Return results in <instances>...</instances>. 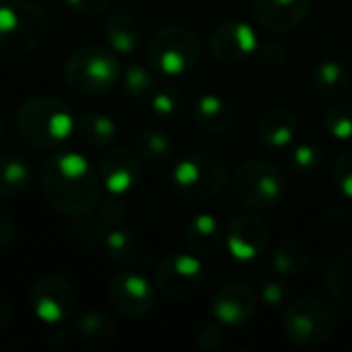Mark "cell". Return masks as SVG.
<instances>
[{
    "label": "cell",
    "mask_w": 352,
    "mask_h": 352,
    "mask_svg": "<svg viewBox=\"0 0 352 352\" xmlns=\"http://www.w3.org/2000/svg\"><path fill=\"white\" fill-rule=\"evenodd\" d=\"M233 194L237 200L254 210H268L276 206L287 190L285 173L270 161H243L233 173Z\"/></svg>",
    "instance_id": "cell-8"
},
{
    "label": "cell",
    "mask_w": 352,
    "mask_h": 352,
    "mask_svg": "<svg viewBox=\"0 0 352 352\" xmlns=\"http://www.w3.org/2000/svg\"><path fill=\"white\" fill-rule=\"evenodd\" d=\"M153 68H146L142 64H132L122 74L124 93L138 105H146L157 91V78L153 74Z\"/></svg>",
    "instance_id": "cell-28"
},
{
    "label": "cell",
    "mask_w": 352,
    "mask_h": 352,
    "mask_svg": "<svg viewBox=\"0 0 352 352\" xmlns=\"http://www.w3.org/2000/svg\"><path fill=\"white\" fill-rule=\"evenodd\" d=\"M148 105L157 120L175 122L184 111V97L175 87H157Z\"/></svg>",
    "instance_id": "cell-30"
},
{
    "label": "cell",
    "mask_w": 352,
    "mask_h": 352,
    "mask_svg": "<svg viewBox=\"0 0 352 352\" xmlns=\"http://www.w3.org/2000/svg\"><path fill=\"white\" fill-rule=\"evenodd\" d=\"M103 250L105 256L118 266H130L140 256V241L134 233L113 227L109 233L103 235Z\"/></svg>",
    "instance_id": "cell-27"
},
{
    "label": "cell",
    "mask_w": 352,
    "mask_h": 352,
    "mask_svg": "<svg viewBox=\"0 0 352 352\" xmlns=\"http://www.w3.org/2000/svg\"><path fill=\"white\" fill-rule=\"evenodd\" d=\"M204 283L206 266L194 252L167 256L155 270V285L169 299H188L196 295Z\"/></svg>",
    "instance_id": "cell-10"
},
{
    "label": "cell",
    "mask_w": 352,
    "mask_h": 352,
    "mask_svg": "<svg viewBox=\"0 0 352 352\" xmlns=\"http://www.w3.org/2000/svg\"><path fill=\"white\" fill-rule=\"evenodd\" d=\"M107 299L124 318H144L155 307V289L146 276L136 270H120L107 285Z\"/></svg>",
    "instance_id": "cell-11"
},
{
    "label": "cell",
    "mask_w": 352,
    "mask_h": 352,
    "mask_svg": "<svg viewBox=\"0 0 352 352\" xmlns=\"http://www.w3.org/2000/svg\"><path fill=\"white\" fill-rule=\"evenodd\" d=\"M352 76L349 68L342 62L336 60H324L314 68L311 74V85L316 93L324 99H340L351 91Z\"/></svg>",
    "instance_id": "cell-22"
},
{
    "label": "cell",
    "mask_w": 352,
    "mask_h": 352,
    "mask_svg": "<svg viewBox=\"0 0 352 352\" xmlns=\"http://www.w3.org/2000/svg\"><path fill=\"white\" fill-rule=\"evenodd\" d=\"M270 243L268 225L252 214V212H237L231 217L227 231H225V245L231 258L237 262H254L262 254H266Z\"/></svg>",
    "instance_id": "cell-12"
},
{
    "label": "cell",
    "mask_w": 352,
    "mask_h": 352,
    "mask_svg": "<svg viewBox=\"0 0 352 352\" xmlns=\"http://www.w3.org/2000/svg\"><path fill=\"white\" fill-rule=\"evenodd\" d=\"M258 311V299L256 293L243 285V283H227L221 289H217L212 297V316L217 322L229 328L245 326L254 320Z\"/></svg>",
    "instance_id": "cell-15"
},
{
    "label": "cell",
    "mask_w": 352,
    "mask_h": 352,
    "mask_svg": "<svg viewBox=\"0 0 352 352\" xmlns=\"http://www.w3.org/2000/svg\"><path fill=\"white\" fill-rule=\"evenodd\" d=\"M264 66H280L287 62V50L276 43V41H264V43H258V50L254 54Z\"/></svg>",
    "instance_id": "cell-36"
},
{
    "label": "cell",
    "mask_w": 352,
    "mask_h": 352,
    "mask_svg": "<svg viewBox=\"0 0 352 352\" xmlns=\"http://www.w3.org/2000/svg\"><path fill=\"white\" fill-rule=\"evenodd\" d=\"M29 305L41 324L60 326L70 320L76 309V291L68 278L47 274L31 287Z\"/></svg>",
    "instance_id": "cell-9"
},
{
    "label": "cell",
    "mask_w": 352,
    "mask_h": 352,
    "mask_svg": "<svg viewBox=\"0 0 352 352\" xmlns=\"http://www.w3.org/2000/svg\"><path fill=\"white\" fill-rule=\"evenodd\" d=\"M311 0H252V12L258 25L270 33H289L309 14Z\"/></svg>",
    "instance_id": "cell-16"
},
{
    "label": "cell",
    "mask_w": 352,
    "mask_h": 352,
    "mask_svg": "<svg viewBox=\"0 0 352 352\" xmlns=\"http://www.w3.org/2000/svg\"><path fill=\"white\" fill-rule=\"evenodd\" d=\"M50 35L47 12L31 0L0 2V50L23 56L37 50Z\"/></svg>",
    "instance_id": "cell-4"
},
{
    "label": "cell",
    "mask_w": 352,
    "mask_h": 352,
    "mask_svg": "<svg viewBox=\"0 0 352 352\" xmlns=\"http://www.w3.org/2000/svg\"><path fill=\"white\" fill-rule=\"evenodd\" d=\"M324 285L338 307L352 311V248L332 258L326 268Z\"/></svg>",
    "instance_id": "cell-21"
},
{
    "label": "cell",
    "mask_w": 352,
    "mask_h": 352,
    "mask_svg": "<svg viewBox=\"0 0 352 352\" xmlns=\"http://www.w3.org/2000/svg\"><path fill=\"white\" fill-rule=\"evenodd\" d=\"M16 130L25 144L45 151L60 146L76 132V118L66 101L54 95H37L19 107Z\"/></svg>",
    "instance_id": "cell-2"
},
{
    "label": "cell",
    "mask_w": 352,
    "mask_h": 352,
    "mask_svg": "<svg viewBox=\"0 0 352 352\" xmlns=\"http://www.w3.org/2000/svg\"><path fill=\"white\" fill-rule=\"evenodd\" d=\"M64 82L80 95H103L122 78V68L111 50L101 45H82L70 52L62 68Z\"/></svg>",
    "instance_id": "cell-3"
},
{
    "label": "cell",
    "mask_w": 352,
    "mask_h": 352,
    "mask_svg": "<svg viewBox=\"0 0 352 352\" xmlns=\"http://www.w3.org/2000/svg\"><path fill=\"white\" fill-rule=\"evenodd\" d=\"M41 194L64 217H87L101 202V177L91 161L74 151L54 153L41 167Z\"/></svg>",
    "instance_id": "cell-1"
},
{
    "label": "cell",
    "mask_w": 352,
    "mask_h": 352,
    "mask_svg": "<svg viewBox=\"0 0 352 352\" xmlns=\"http://www.w3.org/2000/svg\"><path fill=\"white\" fill-rule=\"evenodd\" d=\"M260 299L268 307H280L289 299V291L278 280H266L260 289Z\"/></svg>",
    "instance_id": "cell-37"
},
{
    "label": "cell",
    "mask_w": 352,
    "mask_h": 352,
    "mask_svg": "<svg viewBox=\"0 0 352 352\" xmlns=\"http://www.w3.org/2000/svg\"><path fill=\"white\" fill-rule=\"evenodd\" d=\"M324 126L330 136H334L342 142L352 140V103L342 101V103L332 105L324 113Z\"/></svg>",
    "instance_id": "cell-31"
},
{
    "label": "cell",
    "mask_w": 352,
    "mask_h": 352,
    "mask_svg": "<svg viewBox=\"0 0 352 352\" xmlns=\"http://www.w3.org/2000/svg\"><path fill=\"white\" fill-rule=\"evenodd\" d=\"M99 177L103 188L113 196L132 192L142 177L140 155L128 146H113L99 163Z\"/></svg>",
    "instance_id": "cell-14"
},
{
    "label": "cell",
    "mask_w": 352,
    "mask_h": 352,
    "mask_svg": "<svg viewBox=\"0 0 352 352\" xmlns=\"http://www.w3.org/2000/svg\"><path fill=\"white\" fill-rule=\"evenodd\" d=\"M74 332L85 344L101 349L116 340L118 326L109 316H105L101 311H85L74 322Z\"/></svg>",
    "instance_id": "cell-25"
},
{
    "label": "cell",
    "mask_w": 352,
    "mask_h": 352,
    "mask_svg": "<svg viewBox=\"0 0 352 352\" xmlns=\"http://www.w3.org/2000/svg\"><path fill=\"white\" fill-rule=\"evenodd\" d=\"M299 134V118L291 107L278 105L270 107L256 126V136L260 144L272 151H283L295 142Z\"/></svg>",
    "instance_id": "cell-17"
},
{
    "label": "cell",
    "mask_w": 352,
    "mask_h": 352,
    "mask_svg": "<svg viewBox=\"0 0 352 352\" xmlns=\"http://www.w3.org/2000/svg\"><path fill=\"white\" fill-rule=\"evenodd\" d=\"M186 243L200 258L214 256L225 243V233L219 219L208 212L192 217L186 225Z\"/></svg>",
    "instance_id": "cell-20"
},
{
    "label": "cell",
    "mask_w": 352,
    "mask_h": 352,
    "mask_svg": "<svg viewBox=\"0 0 352 352\" xmlns=\"http://www.w3.org/2000/svg\"><path fill=\"white\" fill-rule=\"evenodd\" d=\"M256 29L239 19L219 23L208 37V54L225 64H237L248 60L258 50Z\"/></svg>",
    "instance_id": "cell-13"
},
{
    "label": "cell",
    "mask_w": 352,
    "mask_h": 352,
    "mask_svg": "<svg viewBox=\"0 0 352 352\" xmlns=\"http://www.w3.org/2000/svg\"><path fill=\"white\" fill-rule=\"evenodd\" d=\"M227 165L212 153L184 155L171 171L173 190L186 200H210L227 184Z\"/></svg>",
    "instance_id": "cell-7"
},
{
    "label": "cell",
    "mask_w": 352,
    "mask_h": 352,
    "mask_svg": "<svg viewBox=\"0 0 352 352\" xmlns=\"http://www.w3.org/2000/svg\"><path fill=\"white\" fill-rule=\"evenodd\" d=\"M12 318H14L12 301H10L4 293H0V332H2V330H6V328L10 326Z\"/></svg>",
    "instance_id": "cell-40"
},
{
    "label": "cell",
    "mask_w": 352,
    "mask_h": 352,
    "mask_svg": "<svg viewBox=\"0 0 352 352\" xmlns=\"http://www.w3.org/2000/svg\"><path fill=\"white\" fill-rule=\"evenodd\" d=\"M225 344V332H223V324H206L200 332H198V349L206 352L219 351Z\"/></svg>",
    "instance_id": "cell-35"
},
{
    "label": "cell",
    "mask_w": 352,
    "mask_h": 352,
    "mask_svg": "<svg viewBox=\"0 0 352 352\" xmlns=\"http://www.w3.org/2000/svg\"><path fill=\"white\" fill-rule=\"evenodd\" d=\"M202 56L198 33L186 25H165L148 41V64L165 76L190 72Z\"/></svg>",
    "instance_id": "cell-5"
},
{
    "label": "cell",
    "mask_w": 352,
    "mask_h": 352,
    "mask_svg": "<svg viewBox=\"0 0 352 352\" xmlns=\"http://www.w3.org/2000/svg\"><path fill=\"white\" fill-rule=\"evenodd\" d=\"M76 134L85 144L93 148H105L118 136V124L103 111H87L76 120Z\"/></svg>",
    "instance_id": "cell-24"
},
{
    "label": "cell",
    "mask_w": 352,
    "mask_h": 352,
    "mask_svg": "<svg viewBox=\"0 0 352 352\" xmlns=\"http://www.w3.org/2000/svg\"><path fill=\"white\" fill-rule=\"evenodd\" d=\"M334 184L344 198L352 200V151L342 153L334 165Z\"/></svg>",
    "instance_id": "cell-34"
},
{
    "label": "cell",
    "mask_w": 352,
    "mask_h": 352,
    "mask_svg": "<svg viewBox=\"0 0 352 352\" xmlns=\"http://www.w3.org/2000/svg\"><path fill=\"white\" fill-rule=\"evenodd\" d=\"M72 12L76 14H82V16H93V14H99L103 12L111 0H62Z\"/></svg>",
    "instance_id": "cell-38"
},
{
    "label": "cell",
    "mask_w": 352,
    "mask_h": 352,
    "mask_svg": "<svg viewBox=\"0 0 352 352\" xmlns=\"http://www.w3.org/2000/svg\"><path fill=\"white\" fill-rule=\"evenodd\" d=\"M103 37L111 52L130 56L138 50L142 39V25L138 16L126 8H118L107 14L103 23Z\"/></svg>",
    "instance_id": "cell-18"
},
{
    "label": "cell",
    "mask_w": 352,
    "mask_h": 352,
    "mask_svg": "<svg viewBox=\"0 0 352 352\" xmlns=\"http://www.w3.org/2000/svg\"><path fill=\"white\" fill-rule=\"evenodd\" d=\"M128 214V208L126 204L122 202V196H109L105 200L99 202V219L103 225H109V227H120L124 223Z\"/></svg>",
    "instance_id": "cell-33"
},
{
    "label": "cell",
    "mask_w": 352,
    "mask_h": 352,
    "mask_svg": "<svg viewBox=\"0 0 352 352\" xmlns=\"http://www.w3.org/2000/svg\"><path fill=\"white\" fill-rule=\"evenodd\" d=\"M14 237V223L8 214L0 212V250H4Z\"/></svg>",
    "instance_id": "cell-39"
},
{
    "label": "cell",
    "mask_w": 352,
    "mask_h": 352,
    "mask_svg": "<svg viewBox=\"0 0 352 352\" xmlns=\"http://www.w3.org/2000/svg\"><path fill=\"white\" fill-rule=\"evenodd\" d=\"M324 151L316 142H301L289 153V165L297 173H314L316 169L322 167Z\"/></svg>",
    "instance_id": "cell-32"
},
{
    "label": "cell",
    "mask_w": 352,
    "mask_h": 352,
    "mask_svg": "<svg viewBox=\"0 0 352 352\" xmlns=\"http://www.w3.org/2000/svg\"><path fill=\"white\" fill-rule=\"evenodd\" d=\"M136 151L142 159L148 163H167L173 155V142L171 138L157 128H146L136 138Z\"/></svg>",
    "instance_id": "cell-29"
},
{
    "label": "cell",
    "mask_w": 352,
    "mask_h": 352,
    "mask_svg": "<svg viewBox=\"0 0 352 352\" xmlns=\"http://www.w3.org/2000/svg\"><path fill=\"white\" fill-rule=\"evenodd\" d=\"M4 132H6V128H4V120H2V116H0V142H2V138H4Z\"/></svg>",
    "instance_id": "cell-41"
},
{
    "label": "cell",
    "mask_w": 352,
    "mask_h": 352,
    "mask_svg": "<svg viewBox=\"0 0 352 352\" xmlns=\"http://www.w3.org/2000/svg\"><path fill=\"white\" fill-rule=\"evenodd\" d=\"M309 264H311L309 250L303 243L293 241V239L280 241L270 254V266L276 274L295 276V274L305 272Z\"/></svg>",
    "instance_id": "cell-26"
},
{
    "label": "cell",
    "mask_w": 352,
    "mask_h": 352,
    "mask_svg": "<svg viewBox=\"0 0 352 352\" xmlns=\"http://www.w3.org/2000/svg\"><path fill=\"white\" fill-rule=\"evenodd\" d=\"M33 182L31 163L19 153L0 155V196L14 198L25 194Z\"/></svg>",
    "instance_id": "cell-23"
},
{
    "label": "cell",
    "mask_w": 352,
    "mask_h": 352,
    "mask_svg": "<svg viewBox=\"0 0 352 352\" xmlns=\"http://www.w3.org/2000/svg\"><path fill=\"white\" fill-rule=\"evenodd\" d=\"M336 307L320 297H305L291 303L285 311V332L297 346H318L328 342L338 330Z\"/></svg>",
    "instance_id": "cell-6"
},
{
    "label": "cell",
    "mask_w": 352,
    "mask_h": 352,
    "mask_svg": "<svg viewBox=\"0 0 352 352\" xmlns=\"http://www.w3.org/2000/svg\"><path fill=\"white\" fill-rule=\"evenodd\" d=\"M233 120H235L233 107L217 93L200 95L192 105L194 126L208 136L227 134L233 126Z\"/></svg>",
    "instance_id": "cell-19"
}]
</instances>
